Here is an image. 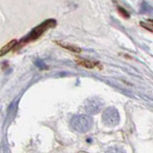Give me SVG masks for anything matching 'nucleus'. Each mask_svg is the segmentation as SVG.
Returning a JSON list of instances; mask_svg holds the SVG:
<instances>
[{"label":"nucleus","mask_w":153,"mask_h":153,"mask_svg":"<svg viewBox=\"0 0 153 153\" xmlns=\"http://www.w3.org/2000/svg\"><path fill=\"white\" fill-rule=\"evenodd\" d=\"M57 26V22L55 19H48L45 21L44 23H42L41 25H39L38 27H35L33 30L28 34V36L25 39H23L20 43H29V42H32V41L37 40L39 37H41L42 35L48 30L49 28H53Z\"/></svg>","instance_id":"f257e3e1"},{"label":"nucleus","mask_w":153,"mask_h":153,"mask_svg":"<svg viewBox=\"0 0 153 153\" xmlns=\"http://www.w3.org/2000/svg\"><path fill=\"white\" fill-rule=\"evenodd\" d=\"M76 62L78 63V65L87 68V69H93V68H97V67L101 68L100 63L97 62H95V61H91V60H85V59L76 58Z\"/></svg>","instance_id":"f03ea898"},{"label":"nucleus","mask_w":153,"mask_h":153,"mask_svg":"<svg viewBox=\"0 0 153 153\" xmlns=\"http://www.w3.org/2000/svg\"><path fill=\"white\" fill-rule=\"evenodd\" d=\"M57 45H59L61 46V48L66 49V50H69L71 52H74V53H79L81 52V49L79 48V46L76 45H74L72 44H69V43H63V42H59V41H57V42H55Z\"/></svg>","instance_id":"7ed1b4c3"},{"label":"nucleus","mask_w":153,"mask_h":153,"mask_svg":"<svg viewBox=\"0 0 153 153\" xmlns=\"http://www.w3.org/2000/svg\"><path fill=\"white\" fill-rule=\"evenodd\" d=\"M17 45V41L16 40H13V41H10V42L5 45L3 48L0 49V57L5 56L7 53H9L10 50H13L15 46Z\"/></svg>","instance_id":"20e7f679"},{"label":"nucleus","mask_w":153,"mask_h":153,"mask_svg":"<svg viewBox=\"0 0 153 153\" xmlns=\"http://www.w3.org/2000/svg\"><path fill=\"white\" fill-rule=\"evenodd\" d=\"M117 10H118V13L124 17V18H129V14L128 13V11L125 9H123L122 7L118 6V7H117Z\"/></svg>","instance_id":"39448f33"},{"label":"nucleus","mask_w":153,"mask_h":153,"mask_svg":"<svg viewBox=\"0 0 153 153\" xmlns=\"http://www.w3.org/2000/svg\"><path fill=\"white\" fill-rule=\"evenodd\" d=\"M140 25L142 26L143 27H145L146 29H148V30H149L150 32H152V25L150 24V25H148L146 23H145V22H141L140 23Z\"/></svg>","instance_id":"423d86ee"}]
</instances>
